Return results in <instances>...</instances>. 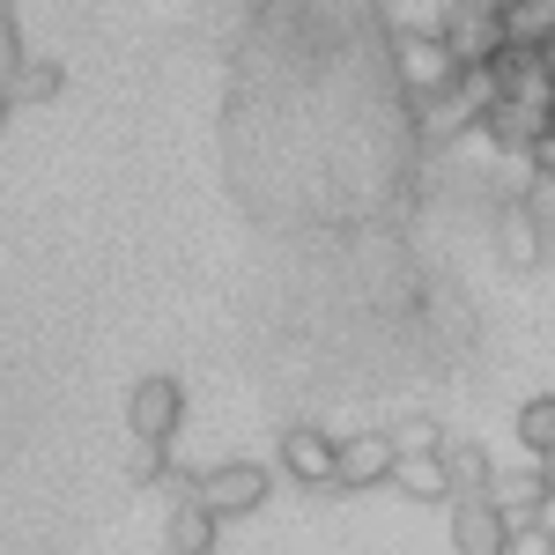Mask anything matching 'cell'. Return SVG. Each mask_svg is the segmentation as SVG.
Instances as JSON below:
<instances>
[{"label":"cell","mask_w":555,"mask_h":555,"mask_svg":"<svg viewBox=\"0 0 555 555\" xmlns=\"http://www.w3.org/2000/svg\"><path fill=\"white\" fill-rule=\"evenodd\" d=\"M392 67H400L408 96H437V89L460 82V60H452V44L437 38V30H400L392 38Z\"/></svg>","instance_id":"cell-5"},{"label":"cell","mask_w":555,"mask_h":555,"mask_svg":"<svg viewBox=\"0 0 555 555\" xmlns=\"http://www.w3.org/2000/svg\"><path fill=\"white\" fill-rule=\"evenodd\" d=\"M444 481H452V496H489V481H496V460L467 444V437H452L444 444Z\"/></svg>","instance_id":"cell-13"},{"label":"cell","mask_w":555,"mask_h":555,"mask_svg":"<svg viewBox=\"0 0 555 555\" xmlns=\"http://www.w3.org/2000/svg\"><path fill=\"white\" fill-rule=\"evenodd\" d=\"M444 512H452V548L460 555H504L512 548V518L496 512L489 496H452Z\"/></svg>","instance_id":"cell-9"},{"label":"cell","mask_w":555,"mask_h":555,"mask_svg":"<svg viewBox=\"0 0 555 555\" xmlns=\"http://www.w3.org/2000/svg\"><path fill=\"white\" fill-rule=\"evenodd\" d=\"M8 112H15V89L0 82V127H8Z\"/></svg>","instance_id":"cell-21"},{"label":"cell","mask_w":555,"mask_h":555,"mask_svg":"<svg viewBox=\"0 0 555 555\" xmlns=\"http://www.w3.org/2000/svg\"><path fill=\"white\" fill-rule=\"evenodd\" d=\"M215 526L222 518H208L193 496H178L171 518H164V555H215Z\"/></svg>","instance_id":"cell-12"},{"label":"cell","mask_w":555,"mask_h":555,"mask_svg":"<svg viewBox=\"0 0 555 555\" xmlns=\"http://www.w3.org/2000/svg\"><path fill=\"white\" fill-rule=\"evenodd\" d=\"M178 423H185V385L178 378H141L127 392V429H133V444H164L171 452V437H178Z\"/></svg>","instance_id":"cell-4"},{"label":"cell","mask_w":555,"mask_h":555,"mask_svg":"<svg viewBox=\"0 0 555 555\" xmlns=\"http://www.w3.org/2000/svg\"><path fill=\"white\" fill-rule=\"evenodd\" d=\"M0 8H15V0H0Z\"/></svg>","instance_id":"cell-24"},{"label":"cell","mask_w":555,"mask_h":555,"mask_svg":"<svg viewBox=\"0 0 555 555\" xmlns=\"http://www.w3.org/2000/svg\"><path fill=\"white\" fill-rule=\"evenodd\" d=\"M15 104H52V96H60V89H67V75H60V67H52V60H23V67H15Z\"/></svg>","instance_id":"cell-16"},{"label":"cell","mask_w":555,"mask_h":555,"mask_svg":"<svg viewBox=\"0 0 555 555\" xmlns=\"http://www.w3.org/2000/svg\"><path fill=\"white\" fill-rule=\"evenodd\" d=\"M518 444H526L533 460L555 452V392H533V400L518 408Z\"/></svg>","instance_id":"cell-15"},{"label":"cell","mask_w":555,"mask_h":555,"mask_svg":"<svg viewBox=\"0 0 555 555\" xmlns=\"http://www.w3.org/2000/svg\"><path fill=\"white\" fill-rule=\"evenodd\" d=\"M541 526L555 533V481H548V504H541Z\"/></svg>","instance_id":"cell-22"},{"label":"cell","mask_w":555,"mask_h":555,"mask_svg":"<svg viewBox=\"0 0 555 555\" xmlns=\"http://www.w3.org/2000/svg\"><path fill=\"white\" fill-rule=\"evenodd\" d=\"M489 104H496V75L489 67H460V82L437 89V96H415V127L429 141H460L489 119Z\"/></svg>","instance_id":"cell-1"},{"label":"cell","mask_w":555,"mask_h":555,"mask_svg":"<svg viewBox=\"0 0 555 555\" xmlns=\"http://www.w3.org/2000/svg\"><path fill=\"white\" fill-rule=\"evenodd\" d=\"M267 489H274V474L259 467V460H222V467L193 474V504L208 518H253L267 504Z\"/></svg>","instance_id":"cell-3"},{"label":"cell","mask_w":555,"mask_h":555,"mask_svg":"<svg viewBox=\"0 0 555 555\" xmlns=\"http://www.w3.org/2000/svg\"><path fill=\"white\" fill-rule=\"evenodd\" d=\"M334 467H341V437H326L319 423L282 429V474L297 489H334Z\"/></svg>","instance_id":"cell-7"},{"label":"cell","mask_w":555,"mask_h":555,"mask_svg":"<svg viewBox=\"0 0 555 555\" xmlns=\"http://www.w3.org/2000/svg\"><path fill=\"white\" fill-rule=\"evenodd\" d=\"M504 555H555V533L548 526H512V548Z\"/></svg>","instance_id":"cell-19"},{"label":"cell","mask_w":555,"mask_h":555,"mask_svg":"<svg viewBox=\"0 0 555 555\" xmlns=\"http://www.w3.org/2000/svg\"><path fill=\"white\" fill-rule=\"evenodd\" d=\"M444 444H452V437L429 423V415H408V423L392 429V452H444Z\"/></svg>","instance_id":"cell-17"},{"label":"cell","mask_w":555,"mask_h":555,"mask_svg":"<svg viewBox=\"0 0 555 555\" xmlns=\"http://www.w3.org/2000/svg\"><path fill=\"white\" fill-rule=\"evenodd\" d=\"M533 467H541V474H548V481H555V452H548V460H533Z\"/></svg>","instance_id":"cell-23"},{"label":"cell","mask_w":555,"mask_h":555,"mask_svg":"<svg viewBox=\"0 0 555 555\" xmlns=\"http://www.w3.org/2000/svg\"><path fill=\"white\" fill-rule=\"evenodd\" d=\"M489 504L512 518V526H541V504H548V474H541V467H496V481H489Z\"/></svg>","instance_id":"cell-10"},{"label":"cell","mask_w":555,"mask_h":555,"mask_svg":"<svg viewBox=\"0 0 555 555\" xmlns=\"http://www.w3.org/2000/svg\"><path fill=\"white\" fill-rule=\"evenodd\" d=\"M23 67V30H15V8H0V82H15Z\"/></svg>","instance_id":"cell-18"},{"label":"cell","mask_w":555,"mask_h":555,"mask_svg":"<svg viewBox=\"0 0 555 555\" xmlns=\"http://www.w3.org/2000/svg\"><path fill=\"white\" fill-rule=\"evenodd\" d=\"M392 489H400L408 504H452L444 452H400V460H392Z\"/></svg>","instance_id":"cell-11"},{"label":"cell","mask_w":555,"mask_h":555,"mask_svg":"<svg viewBox=\"0 0 555 555\" xmlns=\"http://www.w3.org/2000/svg\"><path fill=\"white\" fill-rule=\"evenodd\" d=\"M504 30H512V44L548 52L555 44V0H504Z\"/></svg>","instance_id":"cell-14"},{"label":"cell","mask_w":555,"mask_h":555,"mask_svg":"<svg viewBox=\"0 0 555 555\" xmlns=\"http://www.w3.org/2000/svg\"><path fill=\"white\" fill-rule=\"evenodd\" d=\"M496 259L512 274H533L548 259V222H541L533 201H496Z\"/></svg>","instance_id":"cell-6"},{"label":"cell","mask_w":555,"mask_h":555,"mask_svg":"<svg viewBox=\"0 0 555 555\" xmlns=\"http://www.w3.org/2000/svg\"><path fill=\"white\" fill-rule=\"evenodd\" d=\"M392 429H356L341 437V467H334V489H392Z\"/></svg>","instance_id":"cell-8"},{"label":"cell","mask_w":555,"mask_h":555,"mask_svg":"<svg viewBox=\"0 0 555 555\" xmlns=\"http://www.w3.org/2000/svg\"><path fill=\"white\" fill-rule=\"evenodd\" d=\"M526 164H533V171H541V178L555 185V127L541 133V141H533V156H526Z\"/></svg>","instance_id":"cell-20"},{"label":"cell","mask_w":555,"mask_h":555,"mask_svg":"<svg viewBox=\"0 0 555 555\" xmlns=\"http://www.w3.org/2000/svg\"><path fill=\"white\" fill-rule=\"evenodd\" d=\"M437 38L452 44L460 67H489V60L512 44V30H504V0H444Z\"/></svg>","instance_id":"cell-2"}]
</instances>
